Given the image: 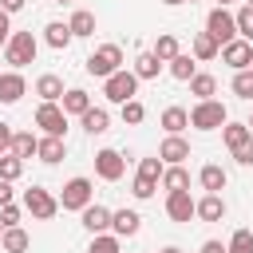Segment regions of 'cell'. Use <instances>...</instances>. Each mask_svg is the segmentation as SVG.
I'll return each mask as SVG.
<instances>
[{"label": "cell", "mask_w": 253, "mask_h": 253, "mask_svg": "<svg viewBox=\"0 0 253 253\" xmlns=\"http://www.w3.org/2000/svg\"><path fill=\"white\" fill-rule=\"evenodd\" d=\"M221 63H229L233 71H245V67H253V43L249 40H229L225 47H221Z\"/></svg>", "instance_id": "obj_12"}, {"label": "cell", "mask_w": 253, "mask_h": 253, "mask_svg": "<svg viewBox=\"0 0 253 253\" xmlns=\"http://www.w3.org/2000/svg\"><path fill=\"white\" fill-rule=\"evenodd\" d=\"M91 198H95V186H91V178H71V182H63L59 210H87V206H91Z\"/></svg>", "instance_id": "obj_7"}, {"label": "cell", "mask_w": 253, "mask_h": 253, "mask_svg": "<svg viewBox=\"0 0 253 253\" xmlns=\"http://www.w3.org/2000/svg\"><path fill=\"white\" fill-rule=\"evenodd\" d=\"M158 158H162V162H170V166H182V162L190 158V142H186L182 134H166V138H162V146H158Z\"/></svg>", "instance_id": "obj_13"}, {"label": "cell", "mask_w": 253, "mask_h": 253, "mask_svg": "<svg viewBox=\"0 0 253 253\" xmlns=\"http://www.w3.org/2000/svg\"><path fill=\"white\" fill-rule=\"evenodd\" d=\"M162 186H166V194H174V190H190V174H186V166H166V170H162Z\"/></svg>", "instance_id": "obj_30"}, {"label": "cell", "mask_w": 253, "mask_h": 253, "mask_svg": "<svg viewBox=\"0 0 253 253\" xmlns=\"http://www.w3.org/2000/svg\"><path fill=\"white\" fill-rule=\"evenodd\" d=\"M24 4H28V0H0V8H4V12H20Z\"/></svg>", "instance_id": "obj_47"}, {"label": "cell", "mask_w": 253, "mask_h": 253, "mask_svg": "<svg viewBox=\"0 0 253 253\" xmlns=\"http://www.w3.org/2000/svg\"><path fill=\"white\" fill-rule=\"evenodd\" d=\"M0 237H4V221H0Z\"/></svg>", "instance_id": "obj_52"}, {"label": "cell", "mask_w": 253, "mask_h": 253, "mask_svg": "<svg viewBox=\"0 0 253 253\" xmlns=\"http://www.w3.org/2000/svg\"><path fill=\"white\" fill-rule=\"evenodd\" d=\"M0 154H4V150H0Z\"/></svg>", "instance_id": "obj_56"}, {"label": "cell", "mask_w": 253, "mask_h": 253, "mask_svg": "<svg viewBox=\"0 0 253 253\" xmlns=\"http://www.w3.org/2000/svg\"><path fill=\"white\" fill-rule=\"evenodd\" d=\"M138 83H142V79H138L134 71H126V67H119L115 75H107V79H103V95H107V103H119V107H123L126 99H134V91H138Z\"/></svg>", "instance_id": "obj_4"}, {"label": "cell", "mask_w": 253, "mask_h": 253, "mask_svg": "<svg viewBox=\"0 0 253 253\" xmlns=\"http://www.w3.org/2000/svg\"><path fill=\"white\" fill-rule=\"evenodd\" d=\"M59 107H63L67 115H83V111L91 107V95H87L83 87H71V91H63V99H59Z\"/></svg>", "instance_id": "obj_26"}, {"label": "cell", "mask_w": 253, "mask_h": 253, "mask_svg": "<svg viewBox=\"0 0 253 253\" xmlns=\"http://www.w3.org/2000/svg\"><path fill=\"white\" fill-rule=\"evenodd\" d=\"M158 253H182V249H178V245H166V249H158Z\"/></svg>", "instance_id": "obj_48"}, {"label": "cell", "mask_w": 253, "mask_h": 253, "mask_svg": "<svg viewBox=\"0 0 253 253\" xmlns=\"http://www.w3.org/2000/svg\"><path fill=\"white\" fill-rule=\"evenodd\" d=\"M43 40H47V47H55V51H63L75 36H71V28L63 24V20H51L47 28H43Z\"/></svg>", "instance_id": "obj_24"}, {"label": "cell", "mask_w": 253, "mask_h": 253, "mask_svg": "<svg viewBox=\"0 0 253 253\" xmlns=\"http://www.w3.org/2000/svg\"><path fill=\"white\" fill-rule=\"evenodd\" d=\"M79 126H83L87 134H103V130L111 126V115H107V107H87V111L79 115Z\"/></svg>", "instance_id": "obj_19"}, {"label": "cell", "mask_w": 253, "mask_h": 253, "mask_svg": "<svg viewBox=\"0 0 253 253\" xmlns=\"http://www.w3.org/2000/svg\"><path fill=\"white\" fill-rule=\"evenodd\" d=\"M190 4H194V0H190Z\"/></svg>", "instance_id": "obj_55"}, {"label": "cell", "mask_w": 253, "mask_h": 253, "mask_svg": "<svg viewBox=\"0 0 253 253\" xmlns=\"http://www.w3.org/2000/svg\"><path fill=\"white\" fill-rule=\"evenodd\" d=\"M202 253H229V245H221V241H206Z\"/></svg>", "instance_id": "obj_46"}, {"label": "cell", "mask_w": 253, "mask_h": 253, "mask_svg": "<svg viewBox=\"0 0 253 253\" xmlns=\"http://www.w3.org/2000/svg\"><path fill=\"white\" fill-rule=\"evenodd\" d=\"M206 32L225 47L229 40H237V16H233L229 8H213V12L206 16Z\"/></svg>", "instance_id": "obj_8"}, {"label": "cell", "mask_w": 253, "mask_h": 253, "mask_svg": "<svg viewBox=\"0 0 253 253\" xmlns=\"http://www.w3.org/2000/svg\"><path fill=\"white\" fill-rule=\"evenodd\" d=\"M162 4H170V8H178V4H186V0H162Z\"/></svg>", "instance_id": "obj_49"}, {"label": "cell", "mask_w": 253, "mask_h": 253, "mask_svg": "<svg viewBox=\"0 0 253 253\" xmlns=\"http://www.w3.org/2000/svg\"><path fill=\"white\" fill-rule=\"evenodd\" d=\"M138 79H158V71H162V59L154 55V51H142L138 59H134V67H130Z\"/></svg>", "instance_id": "obj_28"}, {"label": "cell", "mask_w": 253, "mask_h": 253, "mask_svg": "<svg viewBox=\"0 0 253 253\" xmlns=\"http://www.w3.org/2000/svg\"><path fill=\"white\" fill-rule=\"evenodd\" d=\"M245 4H253V0H245Z\"/></svg>", "instance_id": "obj_54"}, {"label": "cell", "mask_w": 253, "mask_h": 253, "mask_svg": "<svg viewBox=\"0 0 253 253\" xmlns=\"http://www.w3.org/2000/svg\"><path fill=\"white\" fill-rule=\"evenodd\" d=\"M24 210L36 221H51L59 213V198H51V190H43V186H32V190H24Z\"/></svg>", "instance_id": "obj_6"}, {"label": "cell", "mask_w": 253, "mask_h": 253, "mask_svg": "<svg viewBox=\"0 0 253 253\" xmlns=\"http://www.w3.org/2000/svg\"><path fill=\"white\" fill-rule=\"evenodd\" d=\"M55 4H75V0H55Z\"/></svg>", "instance_id": "obj_51"}, {"label": "cell", "mask_w": 253, "mask_h": 253, "mask_svg": "<svg viewBox=\"0 0 253 253\" xmlns=\"http://www.w3.org/2000/svg\"><path fill=\"white\" fill-rule=\"evenodd\" d=\"M150 51H154V55H158L162 63H170V59H174V55H178L182 47H178V36H170V32H162V36L154 40V47H150Z\"/></svg>", "instance_id": "obj_31"}, {"label": "cell", "mask_w": 253, "mask_h": 253, "mask_svg": "<svg viewBox=\"0 0 253 253\" xmlns=\"http://www.w3.org/2000/svg\"><path fill=\"white\" fill-rule=\"evenodd\" d=\"M162 158L154 154V158H142L138 162V174H134V186H130V194L138 198V202H146V198H154V190H158V182H162Z\"/></svg>", "instance_id": "obj_3"}, {"label": "cell", "mask_w": 253, "mask_h": 253, "mask_svg": "<svg viewBox=\"0 0 253 253\" xmlns=\"http://www.w3.org/2000/svg\"><path fill=\"white\" fill-rule=\"evenodd\" d=\"M0 245H4V253H28V249H32V237H28L20 225H8L4 237H0Z\"/></svg>", "instance_id": "obj_25"}, {"label": "cell", "mask_w": 253, "mask_h": 253, "mask_svg": "<svg viewBox=\"0 0 253 253\" xmlns=\"http://www.w3.org/2000/svg\"><path fill=\"white\" fill-rule=\"evenodd\" d=\"M0 221H4V229H8V225H20V206H16V202L0 206Z\"/></svg>", "instance_id": "obj_41"}, {"label": "cell", "mask_w": 253, "mask_h": 253, "mask_svg": "<svg viewBox=\"0 0 253 253\" xmlns=\"http://www.w3.org/2000/svg\"><path fill=\"white\" fill-rule=\"evenodd\" d=\"M36 51H40V40H36L32 32H12V40L4 43V59L12 63V71L36 63Z\"/></svg>", "instance_id": "obj_1"}, {"label": "cell", "mask_w": 253, "mask_h": 253, "mask_svg": "<svg viewBox=\"0 0 253 253\" xmlns=\"http://www.w3.org/2000/svg\"><path fill=\"white\" fill-rule=\"evenodd\" d=\"M36 158H40V162H47V166H55L59 158H67V142H63L59 134H43V138H40Z\"/></svg>", "instance_id": "obj_17"}, {"label": "cell", "mask_w": 253, "mask_h": 253, "mask_svg": "<svg viewBox=\"0 0 253 253\" xmlns=\"http://www.w3.org/2000/svg\"><path fill=\"white\" fill-rule=\"evenodd\" d=\"M225 123H229V111L217 99H198V107L190 111V126H198V130H217Z\"/></svg>", "instance_id": "obj_5"}, {"label": "cell", "mask_w": 253, "mask_h": 253, "mask_svg": "<svg viewBox=\"0 0 253 253\" xmlns=\"http://www.w3.org/2000/svg\"><path fill=\"white\" fill-rule=\"evenodd\" d=\"M221 217H225V198L221 194L198 198V221H221Z\"/></svg>", "instance_id": "obj_21"}, {"label": "cell", "mask_w": 253, "mask_h": 253, "mask_svg": "<svg viewBox=\"0 0 253 253\" xmlns=\"http://www.w3.org/2000/svg\"><path fill=\"white\" fill-rule=\"evenodd\" d=\"M138 229H142L138 210H115V213H111V233H119V237H134Z\"/></svg>", "instance_id": "obj_15"}, {"label": "cell", "mask_w": 253, "mask_h": 253, "mask_svg": "<svg viewBox=\"0 0 253 253\" xmlns=\"http://www.w3.org/2000/svg\"><path fill=\"white\" fill-rule=\"evenodd\" d=\"M67 28H71V36H75V40H87V36H95V12H87V8H75V12H71V20H67Z\"/></svg>", "instance_id": "obj_22"}, {"label": "cell", "mask_w": 253, "mask_h": 253, "mask_svg": "<svg viewBox=\"0 0 253 253\" xmlns=\"http://www.w3.org/2000/svg\"><path fill=\"white\" fill-rule=\"evenodd\" d=\"M12 146V130H8V123H0V150H8Z\"/></svg>", "instance_id": "obj_45"}, {"label": "cell", "mask_w": 253, "mask_h": 253, "mask_svg": "<svg viewBox=\"0 0 253 253\" xmlns=\"http://www.w3.org/2000/svg\"><path fill=\"white\" fill-rule=\"evenodd\" d=\"M123 67V47L119 43H99L91 55H87V75H95V79H107V75H115Z\"/></svg>", "instance_id": "obj_2"}, {"label": "cell", "mask_w": 253, "mask_h": 253, "mask_svg": "<svg viewBox=\"0 0 253 253\" xmlns=\"http://www.w3.org/2000/svg\"><path fill=\"white\" fill-rule=\"evenodd\" d=\"M198 182H202V190H206V194H221L229 178H225V170H221L217 162H210V166H202V170H198Z\"/></svg>", "instance_id": "obj_20"}, {"label": "cell", "mask_w": 253, "mask_h": 253, "mask_svg": "<svg viewBox=\"0 0 253 253\" xmlns=\"http://www.w3.org/2000/svg\"><path fill=\"white\" fill-rule=\"evenodd\" d=\"M8 16H12V12H4V8H0V47L12 40V20H8Z\"/></svg>", "instance_id": "obj_43"}, {"label": "cell", "mask_w": 253, "mask_h": 253, "mask_svg": "<svg viewBox=\"0 0 253 253\" xmlns=\"http://www.w3.org/2000/svg\"><path fill=\"white\" fill-rule=\"evenodd\" d=\"M229 253H253V229H237L229 237Z\"/></svg>", "instance_id": "obj_40"}, {"label": "cell", "mask_w": 253, "mask_h": 253, "mask_svg": "<svg viewBox=\"0 0 253 253\" xmlns=\"http://www.w3.org/2000/svg\"><path fill=\"white\" fill-rule=\"evenodd\" d=\"M87 253H123L119 249V233H95L91 245H87Z\"/></svg>", "instance_id": "obj_35"}, {"label": "cell", "mask_w": 253, "mask_h": 253, "mask_svg": "<svg viewBox=\"0 0 253 253\" xmlns=\"http://www.w3.org/2000/svg\"><path fill=\"white\" fill-rule=\"evenodd\" d=\"M166 213H170V221L186 225L190 217H198V202L190 198V190H174V194H166Z\"/></svg>", "instance_id": "obj_11"}, {"label": "cell", "mask_w": 253, "mask_h": 253, "mask_svg": "<svg viewBox=\"0 0 253 253\" xmlns=\"http://www.w3.org/2000/svg\"><path fill=\"white\" fill-rule=\"evenodd\" d=\"M229 4H233V0H217V8H229Z\"/></svg>", "instance_id": "obj_50"}, {"label": "cell", "mask_w": 253, "mask_h": 253, "mask_svg": "<svg viewBox=\"0 0 253 253\" xmlns=\"http://www.w3.org/2000/svg\"><path fill=\"white\" fill-rule=\"evenodd\" d=\"M233 158H237L241 166H253V134H249V138H245V142L233 150Z\"/></svg>", "instance_id": "obj_42"}, {"label": "cell", "mask_w": 253, "mask_h": 253, "mask_svg": "<svg viewBox=\"0 0 253 253\" xmlns=\"http://www.w3.org/2000/svg\"><path fill=\"white\" fill-rule=\"evenodd\" d=\"M36 95H40L43 103H59V99H63V79L51 75V71L40 75V79H36Z\"/></svg>", "instance_id": "obj_23"}, {"label": "cell", "mask_w": 253, "mask_h": 253, "mask_svg": "<svg viewBox=\"0 0 253 253\" xmlns=\"http://www.w3.org/2000/svg\"><path fill=\"white\" fill-rule=\"evenodd\" d=\"M213 91H217V79H213V75L198 71V75L190 79V95H198V99H213Z\"/></svg>", "instance_id": "obj_34"}, {"label": "cell", "mask_w": 253, "mask_h": 253, "mask_svg": "<svg viewBox=\"0 0 253 253\" xmlns=\"http://www.w3.org/2000/svg\"><path fill=\"white\" fill-rule=\"evenodd\" d=\"M190 55H194L198 63H210V59H217V55H221V43H217L210 32H198V36H194V43H190Z\"/></svg>", "instance_id": "obj_16"}, {"label": "cell", "mask_w": 253, "mask_h": 253, "mask_svg": "<svg viewBox=\"0 0 253 253\" xmlns=\"http://www.w3.org/2000/svg\"><path fill=\"white\" fill-rule=\"evenodd\" d=\"M162 126H166V134H182L190 126V111L186 107H166L162 111Z\"/></svg>", "instance_id": "obj_27"}, {"label": "cell", "mask_w": 253, "mask_h": 253, "mask_svg": "<svg viewBox=\"0 0 253 253\" xmlns=\"http://www.w3.org/2000/svg\"><path fill=\"white\" fill-rule=\"evenodd\" d=\"M233 95L237 99H253V67L233 71Z\"/></svg>", "instance_id": "obj_37"}, {"label": "cell", "mask_w": 253, "mask_h": 253, "mask_svg": "<svg viewBox=\"0 0 253 253\" xmlns=\"http://www.w3.org/2000/svg\"><path fill=\"white\" fill-rule=\"evenodd\" d=\"M24 174V158H16V154H0V178L4 182H16Z\"/></svg>", "instance_id": "obj_36"}, {"label": "cell", "mask_w": 253, "mask_h": 253, "mask_svg": "<svg viewBox=\"0 0 253 253\" xmlns=\"http://www.w3.org/2000/svg\"><path fill=\"white\" fill-rule=\"evenodd\" d=\"M249 130H253V115H249Z\"/></svg>", "instance_id": "obj_53"}, {"label": "cell", "mask_w": 253, "mask_h": 253, "mask_svg": "<svg viewBox=\"0 0 253 253\" xmlns=\"http://www.w3.org/2000/svg\"><path fill=\"white\" fill-rule=\"evenodd\" d=\"M36 126L43 130V134H67V111L59 107V103H40L36 107Z\"/></svg>", "instance_id": "obj_9"}, {"label": "cell", "mask_w": 253, "mask_h": 253, "mask_svg": "<svg viewBox=\"0 0 253 253\" xmlns=\"http://www.w3.org/2000/svg\"><path fill=\"white\" fill-rule=\"evenodd\" d=\"M142 119H146V107H142L138 99H126V103H123V123H126V126H138Z\"/></svg>", "instance_id": "obj_39"}, {"label": "cell", "mask_w": 253, "mask_h": 253, "mask_svg": "<svg viewBox=\"0 0 253 253\" xmlns=\"http://www.w3.org/2000/svg\"><path fill=\"white\" fill-rule=\"evenodd\" d=\"M16 158H32L36 150H40V138L32 134V130H20V134H12V146H8Z\"/></svg>", "instance_id": "obj_29"}, {"label": "cell", "mask_w": 253, "mask_h": 253, "mask_svg": "<svg viewBox=\"0 0 253 253\" xmlns=\"http://www.w3.org/2000/svg\"><path fill=\"white\" fill-rule=\"evenodd\" d=\"M12 194H16V190H12V182H4V178H0V206H8V202H12Z\"/></svg>", "instance_id": "obj_44"}, {"label": "cell", "mask_w": 253, "mask_h": 253, "mask_svg": "<svg viewBox=\"0 0 253 253\" xmlns=\"http://www.w3.org/2000/svg\"><path fill=\"white\" fill-rule=\"evenodd\" d=\"M249 134H253V130H249V123H225V126H221V138H225V146H229V150H237Z\"/></svg>", "instance_id": "obj_33"}, {"label": "cell", "mask_w": 253, "mask_h": 253, "mask_svg": "<svg viewBox=\"0 0 253 253\" xmlns=\"http://www.w3.org/2000/svg\"><path fill=\"white\" fill-rule=\"evenodd\" d=\"M233 16H237V36L253 43V4H245V8H237Z\"/></svg>", "instance_id": "obj_38"}, {"label": "cell", "mask_w": 253, "mask_h": 253, "mask_svg": "<svg viewBox=\"0 0 253 253\" xmlns=\"http://www.w3.org/2000/svg\"><path fill=\"white\" fill-rule=\"evenodd\" d=\"M79 217H83V229H87L91 237L111 229V210H107V206H99V202H91L87 210H79Z\"/></svg>", "instance_id": "obj_14"}, {"label": "cell", "mask_w": 253, "mask_h": 253, "mask_svg": "<svg viewBox=\"0 0 253 253\" xmlns=\"http://www.w3.org/2000/svg\"><path fill=\"white\" fill-rule=\"evenodd\" d=\"M166 67H170V75H174L178 83H190V79L198 75V71H194V59H190V55H182V51H178V55H174Z\"/></svg>", "instance_id": "obj_32"}, {"label": "cell", "mask_w": 253, "mask_h": 253, "mask_svg": "<svg viewBox=\"0 0 253 253\" xmlns=\"http://www.w3.org/2000/svg\"><path fill=\"white\" fill-rule=\"evenodd\" d=\"M95 174H99L103 182H119V178L126 174V158H123L115 146H103V150L95 154Z\"/></svg>", "instance_id": "obj_10"}, {"label": "cell", "mask_w": 253, "mask_h": 253, "mask_svg": "<svg viewBox=\"0 0 253 253\" xmlns=\"http://www.w3.org/2000/svg\"><path fill=\"white\" fill-rule=\"evenodd\" d=\"M28 91L20 71H0V103H20V95Z\"/></svg>", "instance_id": "obj_18"}]
</instances>
